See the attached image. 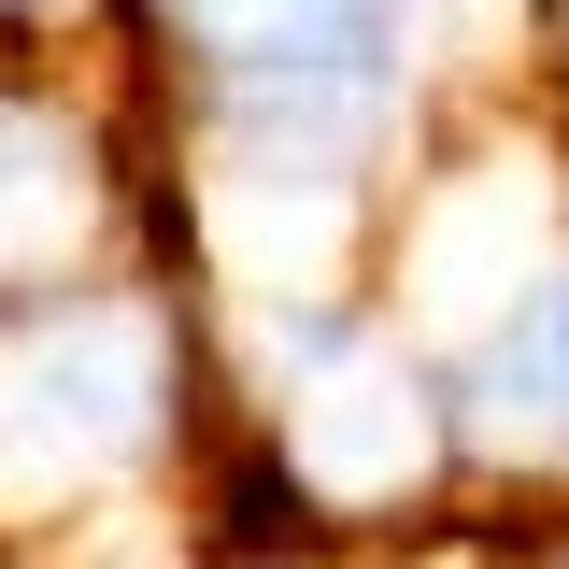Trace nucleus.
Instances as JSON below:
<instances>
[{
    "instance_id": "obj_2",
    "label": "nucleus",
    "mask_w": 569,
    "mask_h": 569,
    "mask_svg": "<svg viewBox=\"0 0 569 569\" xmlns=\"http://www.w3.org/2000/svg\"><path fill=\"white\" fill-rule=\"evenodd\" d=\"M456 441L512 470H569V271H541L456 370Z\"/></svg>"
},
{
    "instance_id": "obj_1",
    "label": "nucleus",
    "mask_w": 569,
    "mask_h": 569,
    "mask_svg": "<svg viewBox=\"0 0 569 569\" xmlns=\"http://www.w3.org/2000/svg\"><path fill=\"white\" fill-rule=\"evenodd\" d=\"M200 14H213V58L271 114H370L413 0H200Z\"/></svg>"
}]
</instances>
